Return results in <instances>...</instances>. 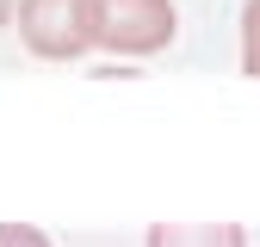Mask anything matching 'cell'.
Returning <instances> with one entry per match:
<instances>
[{"instance_id": "1", "label": "cell", "mask_w": 260, "mask_h": 247, "mask_svg": "<svg viewBox=\"0 0 260 247\" xmlns=\"http://www.w3.org/2000/svg\"><path fill=\"white\" fill-rule=\"evenodd\" d=\"M19 44L38 62H81L100 50V0H19Z\"/></svg>"}, {"instance_id": "2", "label": "cell", "mask_w": 260, "mask_h": 247, "mask_svg": "<svg viewBox=\"0 0 260 247\" xmlns=\"http://www.w3.org/2000/svg\"><path fill=\"white\" fill-rule=\"evenodd\" d=\"M174 44L168 0H100V50L112 56H155Z\"/></svg>"}, {"instance_id": "3", "label": "cell", "mask_w": 260, "mask_h": 247, "mask_svg": "<svg viewBox=\"0 0 260 247\" xmlns=\"http://www.w3.org/2000/svg\"><path fill=\"white\" fill-rule=\"evenodd\" d=\"M149 247H248L242 223H155Z\"/></svg>"}, {"instance_id": "4", "label": "cell", "mask_w": 260, "mask_h": 247, "mask_svg": "<svg viewBox=\"0 0 260 247\" xmlns=\"http://www.w3.org/2000/svg\"><path fill=\"white\" fill-rule=\"evenodd\" d=\"M242 74L260 80V0L242 7Z\"/></svg>"}, {"instance_id": "5", "label": "cell", "mask_w": 260, "mask_h": 247, "mask_svg": "<svg viewBox=\"0 0 260 247\" xmlns=\"http://www.w3.org/2000/svg\"><path fill=\"white\" fill-rule=\"evenodd\" d=\"M0 247H50V235L31 223H0Z\"/></svg>"}, {"instance_id": "6", "label": "cell", "mask_w": 260, "mask_h": 247, "mask_svg": "<svg viewBox=\"0 0 260 247\" xmlns=\"http://www.w3.org/2000/svg\"><path fill=\"white\" fill-rule=\"evenodd\" d=\"M13 7H19V0H0V19H7V13H13Z\"/></svg>"}]
</instances>
